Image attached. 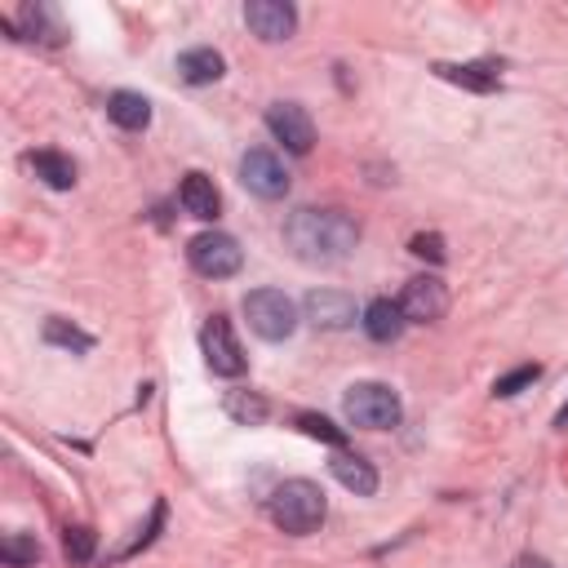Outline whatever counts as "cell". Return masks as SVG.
<instances>
[{"mask_svg":"<svg viewBox=\"0 0 568 568\" xmlns=\"http://www.w3.org/2000/svg\"><path fill=\"white\" fill-rule=\"evenodd\" d=\"M359 226L342 209H297L284 222V244L306 266H337L351 257Z\"/></svg>","mask_w":568,"mask_h":568,"instance_id":"1","label":"cell"},{"mask_svg":"<svg viewBox=\"0 0 568 568\" xmlns=\"http://www.w3.org/2000/svg\"><path fill=\"white\" fill-rule=\"evenodd\" d=\"M266 510H271V524H275L280 532L306 537V532H315V528L324 524L328 501H324V488H320V484H311V479H284V484L271 493Z\"/></svg>","mask_w":568,"mask_h":568,"instance_id":"2","label":"cell"},{"mask_svg":"<svg viewBox=\"0 0 568 568\" xmlns=\"http://www.w3.org/2000/svg\"><path fill=\"white\" fill-rule=\"evenodd\" d=\"M342 413L351 426H364V430H390L399 426L404 417V404L399 395L386 386V382H355L342 399Z\"/></svg>","mask_w":568,"mask_h":568,"instance_id":"3","label":"cell"},{"mask_svg":"<svg viewBox=\"0 0 568 568\" xmlns=\"http://www.w3.org/2000/svg\"><path fill=\"white\" fill-rule=\"evenodd\" d=\"M244 315H248V328L262 342H284L297 328V306L280 288H253V293H244Z\"/></svg>","mask_w":568,"mask_h":568,"instance_id":"4","label":"cell"},{"mask_svg":"<svg viewBox=\"0 0 568 568\" xmlns=\"http://www.w3.org/2000/svg\"><path fill=\"white\" fill-rule=\"evenodd\" d=\"M186 262L204 275V280H226L244 266V248L235 235L226 231H200L191 244H186Z\"/></svg>","mask_w":568,"mask_h":568,"instance_id":"5","label":"cell"},{"mask_svg":"<svg viewBox=\"0 0 568 568\" xmlns=\"http://www.w3.org/2000/svg\"><path fill=\"white\" fill-rule=\"evenodd\" d=\"M200 351H204V364L217 373V377H240L244 373V351L231 333V320L226 315H209L204 328H200Z\"/></svg>","mask_w":568,"mask_h":568,"instance_id":"6","label":"cell"},{"mask_svg":"<svg viewBox=\"0 0 568 568\" xmlns=\"http://www.w3.org/2000/svg\"><path fill=\"white\" fill-rule=\"evenodd\" d=\"M240 182H244L257 200H280V195H288V169H284V160H280L275 151H266V146L244 151V160H240Z\"/></svg>","mask_w":568,"mask_h":568,"instance_id":"7","label":"cell"},{"mask_svg":"<svg viewBox=\"0 0 568 568\" xmlns=\"http://www.w3.org/2000/svg\"><path fill=\"white\" fill-rule=\"evenodd\" d=\"M266 129L275 133V142H284V151L306 155L315 146V124L297 102H271L266 111Z\"/></svg>","mask_w":568,"mask_h":568,"instance_id":"8","label":"cell"},{"mask_svg":"<svg viewBox=\"0 0 568 568\" xmlns=\"http://www.w3.org/2000/svg\"><path fill=\"white\" fill-rule=\"evenodd\" d=\"M399 311H404L408 324H430L448 311V288L435 275H413L399 293Z\"/></svg>","mask_w":568,"mask_h":568,"instance_id":"9","label":"cell"},{"mask_svg":"<svg viewBox=\"0 0 568 568\" xmlns=\"http://www.w3.org/2000/svg\"><path fill=\"white\" fill-rule=\"evenodd\" d=\"M244 22H248V31H253L257 40L275 44V40H288V36H293L297 9L284 4V0H248V4H244Z\"/></svg>","mask_w":568,"mask_h":568,"instance_id":"10","label":"cell"},{"mask_svg":"<svg viewBox=\"0 0 568 568\" xmlns=\"http://www.w3.org/2000/svg\"><path fill=\"white\" fill-rule=\"evenodd\" d=\"M302 311L315 328H351L355 324V302H351V293H337V288H311L302 297Z\"/></svg>","mask_w":568,"mask_h":568,"instance_id":"11","label":"cell"},{"mask_svg":"<svg viewBox=\"0 0 568 568\" xmlns=\"http://www.w3.org/2000/svg\"><path fill=\"white\" fill-rule=\"evenodd\" d=\"M328 470H333V479H337L342 488H351L355 497H373V493H377V470H373V462H364L359 453L337 448L333 462H328Z\"/></svg>","mask_w":568,"mask_h":568,"instance_id":"12","label":"cell"},{"mask_svg":"<svg viewBox=\"0 0 568 568\" xmlns=\"http://www.w3.org/2000/svg\"><path fill=\"white\" fill-rule=\"evenodd\" d=\"M178 200H182V209H186L191 217H200V222H213V217H217V209H222V195H217L213 178H204V173H195V169L182 178Z\"/></svg>","mask_w":568,"mask_h":568,"instance_id":"13","label":"cell"},{"mask_svg":"<svg viewBox=\"0 0 568 568\" xmlns=\"http://www.w3.org/2000/svg\"><path fill=\"white\" fill-rule=\"evenodd\" d=\"M364 333L373 337V342H395L399 333H404V311H399V302H390V297H373L368 306H364Z\"/></svg>","mask_w":568,"mask_h":568,"instance_id":"14","label":"cell"},{"mask_svg":"<svg viewBox=\"0 0 568 568\" xmlns=\"http://www.w3.org/2000/svg\"><path fill=\"white\" fill-rule=\"evenodd\" d=\"M222 71H226V58L217 49H209V44L178 53V75L186 84H213V80H222Z\"/></svg>","mask_w":568,"mask_h":568,"instance_id":"15","label":"cell"},{"mask_svg":"<svg viewBox=\"0 0 568 568\" xmlns=\"http://www.w3.org/2000/svg\"><path fill=\"white\" fill-rule=\"evenodd\" d=\"M435 71H439L444 80H453V84L470 89V93H493V89L501 84L497 62H439Z\"/></svg>","mask_w":568,"mask_h":568,"instance_id":"16","label":"cell"},{"mask_svg":"<svg viewBox=\"0 0 568 568\" xmlns=\"http://www.w3.org/2000/svg\"><path fill=\"white\" fill-rule=\"evenodd\" d=\"M106 115H111V124H120L129 133H142L151 124V102L142 93H133V89H115L106 98Z\"/></svg>","mask_w":568,"mask_h":568,"instance_id":"17","label":"cell"},{"mask_svg":"<svg viewBox=\"0 0 568 568\" xmlns=\"http://www.w3.org/2000/svg\"><path fill=\"white\" fill-rule=\"evenodd\" d=\"M31 169H36V178H40L44 186H53V191H71V186H75V160L62 155V151H36V155H31Z\"/></svg>","mask_w":568,"mask_h":568,"instance_id":"18","label":"cell"},{"mask_svg":"<svg viewBox=\"0 0 568 568\" xmlns=\"http://www.w3.org/2000/svg\"><path fill=\"white\" fill-rule=\"evenodd\" d=\"M222 408H226V417H235L240 426H262L266 413H271V404H266L257 390H226Z\"/></svg>","mask_w":568,"mask_h":568,"instance_id":"19","label":"cell"},{"mask_svg":"<svg viewBox=\"0 0 568 568\" xmlns=\"http://www.w3.org/2000/svg\"><path fill=\"white\" fill-rule=\"evenodd\" d=\"M44 342L49 346H67V351H93V337L80 333L75 324H67V320H49L44 324Z\"/></svg>","mask_w":568,"mask_h":568,"instance_id":"20","label":"cell"},{"mask_svg":"<svg viewBox=\"0 0 568 568\" xmlns=\"http://www.w3.org/2000/svg\"><path fill=\"white\" fill-rule=\"evenodd\" d=\"M93 528H84V524H67V532H62V550H67V559L71 564H89L93 559Z\"/></svg>","mask_w":568,"mask_h":568,"instance_id":"21","label":"cell"},{"mask_svg":"<svg viewBox=\"0 0 568 568\" xmlns=\"http://www.w3.org/2000/svg\"><path fill=\"white\" fill-rule=\"evenodd\" d=\"M0 559H4L9 568H27V564H36V559H40V541H36V537H18V532H13V537H4V541H0Z\"/></svg>","mask_w":568,"mask_h":568,"instance_id":"22","label":"cell"},{"mask_svg":"<svg viewBox=\"0 0 568 568\" xmlns=\"http://www.w3.org/2000/svg\"><path fill=\"white\" fill-rule=\"evenodd\" d=\"M537 377H541V368H537V364H519L515 373H506V377H497V382H493V395H497V399H510V395H519L524 386H532Z\"/></svg>","mask_w":568,"mask_h":568,"instance_id":"23","label":"cell"},{"mask_svg":"<svg viewBox=\"0 0 568 568\" xmlns=\"http://www.w3.org/2000/svg\"><path fill=\"white\" fill-rule=\"evenodd\" d=\"M297 426L306 430V435H315V439H324V444H333V448H342L346 444V435L328 422V417H320V413H297Z\"/></svg>","mask_w":568,"mask_h":568,"instance_id":"24","label":"cell"},{"mask_svg":"<svg viewBox=\"0 0 568 568\" xmlns=\"http://www.w3.org/2000/svg\"><path fill=\"white\" fill-rule=\"evenodd\" d=\"M408 248H413L417 257H426V262H444V240H439L435 231H430V235H413Z\"/></svg>","mask_w":568,"mask_h":568,"instance_id":"25","label":"cell"},{"mask_svg":"<svg viewBox=\"0 0 568 568\" xmlns=\"http://www.w3.org/2000/svg\"><path fill=\"white\" fill-rule=\"evenodd\" d=\"M515 568H550V564H546V559H528V555H524Z\"/></svg>","mask_w":568,"mask_h":568,"instance_id":"26","label":"cell"},{"mask_svg":"<svg viewBox=\"0 0 568 568\" xmlns=\"http://www.w3.org/2000/svg\"><path fill=\"white\" fill-rule=\"evenodd\" d=\"M559 426H568V408H564V413H559Z\"/></svg>","mask_w":568,"mask_h":568,"instance_id":"27","label":"cell"}]
</instances>
